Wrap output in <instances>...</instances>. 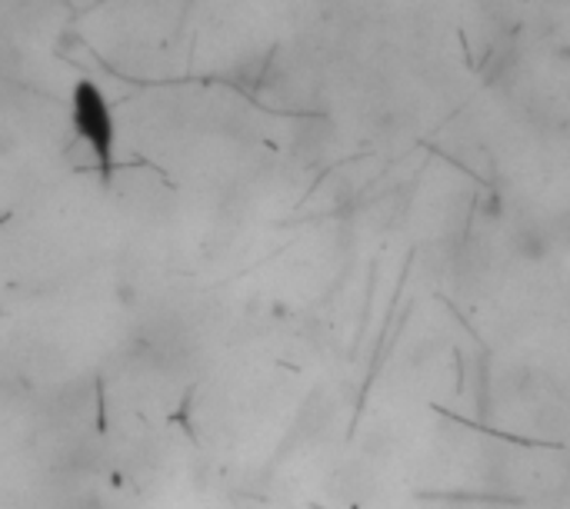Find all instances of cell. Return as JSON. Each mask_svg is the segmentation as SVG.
I'll list each match as a JSON object with an SVG mask.
<instances>
[{
  "mask_svg": "<svg viewBox=\"0 0 570 509\" xmlns=\"http://www.w3.org/2000/svg\"><path fill=\"white\" fill-rule=\"evenodd\" d=\"M73 123L87 137V143L94 147V153L100 160H110V143H114L110 113H107L104 97H100V90L94 83H80L73 90Z\"/></svg>",
  "mask_w": 570,
  "mask_h": 509,
  "instance_id": "cell-1",
  "label": "cell"
}]
</instances>
